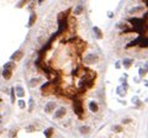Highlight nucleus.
Segmentation results:
<instances>
[{
	"label": "nucleus",
	"mask_w": 148,
	"mask_h": 138,
	"mask_svg": "<svg viewBox=\"0 0 148 138\" xmlns=\"http://www.w3.org/2000/svg\"><path fill=\"white\" fill-rule=\"evenodd\" d=\"M56 106H57V104H56L54 101H49V102H47V105H46V107H45V111H46L47 113H51V112H53V110L56 109Z\"/></svg>",
	"instance_id": "nucleus-3"
},
{
	"label": "nucleus",
	"mask_w": 148,
	"mask_h": 138,
	"mask_svg": "<svg viewBox=\"0 0 148 138\" xmlns=\"http://www.w3.org/2000/svg\"><path fill=\"white\" fill-rule=\"evenodd\" d=\"M140 74H141V75H143V74H146V70H143L142 68L140 69Z\"/></svg>",
	"instance_id": "nucleus-26"
},
{
	"label": "nucleus",
	"mask_w": 148,
	"mask_h": 138,
	"mask_svg": "<svg viewBox=\"0 0 148 138\" xmlns=\"http://www.w3.org/2000/svg\"><path fill=\"white\" fill-rule=\"evenodd\" d=\"M22 57H24V52L22 51H17V52H15L14 54L11 56V60H19Z\"/></svg>",
	"instance_id": "nucleus-7"
},
{
	"label": "nucleus",
	"mask_w": 148,
	"mask_h": 138,
	"mask_svg": "<svg viewBox=\"0 0 148 138\" xmlns=\"http://www.w3.org/2000/svg\"><path fill=\"white\" fill-rule=\"evenodd\" d=\"M28 1H30V0H21V1H20L16 6H17V7H22V6H24V5H26Z\"/></svg>",
	"instance_id": "nucleus-17"
},
{
	"label": "nucleus",
	"mask_w": 148,
	"mask_h": 138,
	"mask_svg": "<svg viewBox=\"0 0 148 138\" xmlns=\"http://www.w3.org/2000/svg\"><path fill=\"white\" fill-rule=\"evenodd\" d=\"M35 131V127L34 126H28V127H26V132H34Z\"/></svg>",
	"instance_id": "nucleus-22"
},
{
	"label": "nucleus",
	"mask_w": 148,
	"mask_h": 138,
	"mask_svg": "<svg viewBox=\"0 0 148 138\" xmlns=\"http://www.w3.org/2000/svg\"><path fill=\"white\" fill-rule=\"evenodd\" d=\"M89 109H90L91 112H98V111H99V105H98V102L90 101V104H89Z\"/></svg>",
	"instance_id": "nucleus-8"
},
{
	"label": "nucleus",
	"mask_w": 148,
	"mask_h": 138,
	"mask_svg": "<svg viewBox=\"0 0 148 138\" xmlns=\"http://www.w3.org/2000/svg\"><path fill=\"white\" fill-rule=\"evenodd\" d=\"M19 106H20V107H21V109H24V107H25V106H26V104H25V101H24V100H20V101H19Z\"/></svg>",
	"instance_id": "nucleus-23"
},
{
	"label": "nucleus",
	"mask_w": 148,
	"mask_h": 138,
	"mask_svg": "<svg viewBox=\"0 0 148 138\" xmlns=\"http://www.w3.org/2000/svg\"><path fill=\"white\" fill-rule=\"evenodd\" d=\"M66 113H67V109H66V107H59V109L56 110V112H54V118H56V120H59V118H62V117H64Z\"/></svg>",
	"instance_id": "nucleus-2"
},
{
	"label": "nucleus",
	"mask_w": 148,
	"mask_h": 138,
	"mask_svg": "<svg viewBox=\"0 0 148 138\" xmlns=\"http://www.w3.org/2000/svg\"><path fill=\"white\" fill-rule=\"evenodd\" d=\"M93 31H94V33L96 35V38H99V39L102 38V32H101V30H100L98 26H94V27H93Z\"/></svg>",
	"instance_id": "nucleus-9"
},
{
	"label": "nucleus",
	"mask_w": 148,
	"mask_h": 138,
	"mask_svg": "<svg viewBox=\"0 0 148 138\" xmlns=\"http://www.w3.org/2000/svg\"><path fill=\"white\" fill-rule=\"evenodd\" d=\"M36 14L35 13H32V14H31V16H30V21H28V27H31V26H32L34 24H35V21H36Z\"/></svg>",
	"instance_id": "nucleus-15"
},
{
	"label": "nucleus",
	"mask_w": 148,
	"mask_h": 138,
	"mask_svg": "<svg viewBox=\"0 0 148 138\" xmlns=\"http://www.w3.org/2000/svg\"><path fill=\"white\" fill-rule=\"evenodd\" d=\"M83 11H84V6H83V5H78V6H77L75 9H74V11H73V14L78 16V15H80V14H81Z\"/></svg>",
	"instance_id": "nucleus-10"
},
{
	"label": "nucleus",
	"mask_w": 148,
	"mask_h": 138,
	"mask_svg": "<svg viewBox=\"0 0 148 138\" xmlns=\"http://www.w3.org/2000/svg\"><path fill=\"white\" fill-rule=\"evenodd\" d=\"M11 101L15 102V89L14 88L11 89Z\"/></svg>",
	"instance_id": "nucleus-21"
},
{
	"label": "nucleus",
	"mask_w": 148,
	"mask_h": 138,
	"mask_svg": "<svg viewBox=\"0 0 148 138\" xmlns=\"http://www.w3.org/2000/svg\"><path fill=\"white\" fill-rule=\"evenodd\" d=\"M32 110H34V100L31 99L30 100V111H32Z\"/></svg>",
	"instance_id": "nucleus-24"
},
{
	"label": "nucleus",
	"mask_w": 148,
	"mask_h": 138,
	"mask_svg": "<svg viewBox=\"0 0 148 138\" xmlns=\"http://www.w3.org/2000/svg\"><path fill=\"white\" fill-rule=\"evenodd\" d=\"M16 94H17L19 98H24L25 96V91H24V89L21 86H16Z\"/></svg>",
	"instance_id": "nucleus-14"
},
{
	"label": "nucleus",
	"mask_w": 148,
	"mask_h": 138,
	"mask_svg": "<svg viewBox=\"0 0 148 138\" xmlns=\"http://www.w3.org/2000/svg\"><path fill=\"white\" fill-rule=\"evenodd\" d=\"M53 128L52 127H49V128H47L46 131H45V136L47 137V138H52V136H53Z\"/></svg>",
	"instance_id": "nucleus-16"
},
{
	"label": "nucleus",
	"mask_w": 148,
	"mask_h": 138,
	"mask_svg": "<svg viewBox=\"0 0 148 138\" xmlns=\"http://www.w3.org/2000/svg\"><path fill=\"white\" fill-rule=\"evenodd\" d=\"M122 64H123V67H125L126 69H128V68H131L132 64H133V59H131V58H125V59L122 60Z\"/></svg>",
	"instance_id": "nucleus-6"
},
{
	"label": "nucleus",
	"mask_w": 148,
	"mask_h": 138,
	"mask_svg": "<svg viewBox=\"0 0 148 138\" xmlns=\"http://www.w3.org/2000/svg\"><path fill=\"white\" fill-rule=\"evenodd\" d=\"M112 131L116 133H121L123 131V127L121 125H115V126H112Z\"/></svg>",
	"instance_id": "nucleus-13"
},
{
	"label": "nucleus",
	"mask_w": 148,
	"mask_h": 138,
	"mask_svg": "<svg viewBox=\"0 0 148 138\" xmlns=\"http://www.w3.org/2000/svg\"><path fill=\"white\" fill-rule=\"evenodd\" d=\"M16 133H17V131H15V130H14V131H11V133H10V137H11V138H13V137H15V134H16Z\"/></svg>",
	"instance_id": "nucleus-25"
},
{
	"label": "nucleus",
	"mask_w": 148,
	"mask_h": 138,
	"mask_svg": "<svg viewBox=\"0 0 148 138\" xmlns=\"http://www.w3.org/2000/svg\"><path fill=\"white\" fill-rule=\"evenodd\" d=\"M40 83V79H32L30 81V86H35V84H38Z\"/></svg>",
	"instance_id": "nucleus-19"
},
{
	"label": "nucleus",
	"mask_w": 148,
	"mask_h": 138,
	"mask_svg": "<svg viewBox=\"0 0 148 138\" xmlns=\"http://www.w3.org/2000/svg\"><path fill=\"white\" fill-rule=\"evenodd\" d=\"M79 131H80L81 134H88V133L90 132V127H89V126H80Z\"/></svg>",
	"instance_id": "nucleus-12"
},
{
	"label": "nucleus",
	"mask_w": 148,
	"mask_h": 138,
	"mask_svg": "<svg viewBox=\"0 0 148 138\" xmlns=\"http://www.w3.org/2000/svg\"><path fill=\"white\" fill-rule=\"evenodd\" d=\"M42 1H43V0H38V3H42Z\"/></svg>",
	"instance_id": "nucleus-29"
},
{
	"label": "nucleus",
	"mask_w": 148,
	"mask_h": 138,
	"mask_svg": "<svg viewBox=\"0 0 148 138\" xmlns=\"http://www.w3.org/2000/svg\"><path fill=\"white\" fill-rule=\"evenodd\" d=\"M116 68H121V67H120V62L116 63Z\"/></svg>",
	"instance_id": "nucleus-27"
},
{
	"label": "nucleus",
	"mask_w": 148,
	"mask_h": 138,
	"mask_svg": "<svg viewBox=\"0 0 148 138\" xmlns=\"http://www.w3.org/2000/svg\"><path fill=\"white\" fill-rule=\"evenodd\" d=\"M112 16H114V14H112V13H109V17H110V19H111V17H112Z\"/></svg>",
	"instance_id": "nucleus-28"
},
{
	"label": "nucleus",
	"mask_w": 148,
	"mask_h": 138,
	"mask_svg": "<svg viewBox=\"0 0 148 138\" xmlns=\"http://www.w3.org/2000/svg\"><path fill=\"white\" fill-rule=\"evenodd\" d=\"M74 111H75V113L77 115H81L83 113V106H81V101H75L74 102Z\"/></svg>",
	"instance_id": "nucleus-4"
},
{
	"label": "nucleus",
	"mask_w": 148,
	"mask_h": 138,
	"mask_svg": "<svg viewBox=\"0 0 148 138\" xmlns=\"http://www.w3.org/2000/svg\"><path fill=\"white\" fill-rule=\"evenodd\" d=\"M11 75H13L11 69H4V72H3V77H4L5 79H10V78H11Z\"/></svg>",
	"instance_id": "nucleus-11"
},
{
	"label": "nucleus",
	"mask_w": 148,
	"mask_h": 138,
	"mask_svg": "<svg viewBox=\"0 0 148 138\" xmlns=\"http://www.w3.org/2000/svg\"><path fill=\"white\" fill-rule=\"evenodd\" d=\"M144 10V6H142V5H140V6H136V7H132L131 10H130V14L131 15H136V14H140V13H142Z\"/></svg>",
	"instance_id": "nucleus-5"
},
{
	"label": "nucleus",
	"mask_w": 148,
	"mask_h": 138,
	"mask_svg": "<svg viewBox=\"0 0 148 138\" xmlns=\"http://www.w3.org/2000/svg\"><path fill=\"white\" fill-rule=\"evenodd\" d=\"M98 60H99V57L96 54H93V53L85 56V58H84V62H85V64H88V66L95 64V63H98Z\"/></svg>",
	"instance_id": "nucleus-1"
},
{
	"label": "nucleus",
	"mask_w": 148,
	"mask_h": 138,
	"mask_svg": "<svg viewBox=\"0 0 148 138\" xmlns=\"http://www.w3.org/2000/svg\"><path fill=\"white\" fill-rule=\"evenodd\" d=\"M4 68H5V69H13V68H14V63H13V62L6 63V64L4 66Z\"/></svg>",
	"instance_id": "nucleus-18"
},
{
	"label": "nucleus",
	"mask_w": 148,
	"mask_h": 138,
	"mask_svg": "<svg viewBox=\"0 0 148 138\" xmlns=\"http://www.w3.org/2000/svg\"><path fill=\"white\" fill-rule=\"evenodd\" d=\"M0 102H1V99H0Z\"/></svg>",
	"instance_id": "nucleus-30"
},
{
	"label": "nucleus",
	"mask_w": 148,
	"mask_h": 138,
	"mask_svg": "<svg viewBox=\"0 0 148 138\" xmlns=\"http://www.w3.org/2000/svg\"><path fill=\"white\" fill-rule=\"evenodd\" d=\"M131 122H132L131 118H123V120H122V123H123V125H128V123H131Z\"/></svg>",
	"instance_id": "nucleus-20"
}]
</instances>
